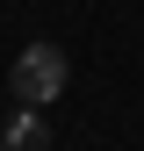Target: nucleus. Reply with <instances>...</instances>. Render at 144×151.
Here are the masks:
<instances>
[{
  "mask_svg": "<svg viewBox=\"0 0 144 151\" xmlns=\"http://www.w3.org/2000/svg\"><path fill=\"white\" fill-rule=\"evenodd\" d=\"M65 79H72V65H65L58 43H29L22 58H14V72H7V86H14L22 108H50V101L65 93Z\"/></svg>",
  "mask_w": 144,
  "mask_h": 151,
  "instance_id": "nucleus-1",
  "label": "nucleus"
},
{
  "mask_svg": "<svg viewBox=\"0 0 144 151\" xmlns=\"http://www.w3.org/2000/svg\"><path fill=\"white\" fill-rule=\"evenodd\" d=\"M7 151H50V122L36 115V108H14L7 115V137H0Z\"/></svg>",
  "mask_w": 144,
  "mask_h": 151,
  "instance_id": "nucleus-2",
  "label": "nucleus"
}]
</instances>
